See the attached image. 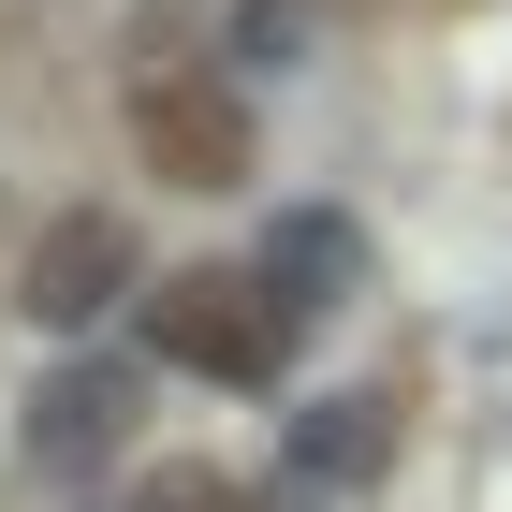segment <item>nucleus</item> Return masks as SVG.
I'll use <instances>...</instances> for the list:
<instances>
[{"label": "nucleus", "instance_id": "obj_2", "mask_svg": "<svg viewBox=\"0 0 512 512\" xmlns=\"http://www.w3.org/2000/svg\"><path fill=\"white\" fill-rule=\"evenodd\" d=\"M132 161H147L161 191H249V103L220 74H205V59H132Z\"/></svg>", "mask_w": 512, "mask_h": 512}, {"label": "nucleus", "instance_id": "obj_7", "mask_svg": "<svg viewBox=\"0 0 512 512\" xmlns=\"http://www.w3.org/2000/svg\"><path fill=\"white\" fill-rule=\"evenodd\" d=\"M103 512H264V498H249L235 469H191V454H176V469H147V483H118V498H103Z\"/></svg>", "mask_w": 512, "mask_h": 512}, {"label": "nucleus", "instance_id": "obj_6", "mask_svg": "<svg viewBox=\"0 0 512 512\" xmlns=\"http://www.w3.org/2000/svg\"><path fill=\"white\" fill-rule=\"evenodd\" d=\"M337 278H352V235H337V220H293V235L264 249V293H278L293 322H308V308H337Z\"/></svg>", "mask_w": 512, "mask_h": 512}, {"label": "nucleus", "instance_id": "obj_1", "mask_svg": "<svg viewBox=\"0 0 512 512\" xmlns=\"http://www.w3.org/2000/svg\"><path fill=\"white\" fill-rule=\"evenodd\" d=\"M293 337H308V322L264 293V264H176L147 293V352L191 366V381H278Z\"/></svg>", "mask_w": 512, "mask_h": 512}, {"label": "nucleus", "instance_id": "obj_3", "mask_svg": "<svg viewBox=\"0 0 512 512\" xmlns=\"http://www.w3.org/2000/svg\"><path fill=\"white\" fill-rule=\"evenodd\" d=\"M15 293H30V322H103L118 293H147V264H132V220L118 205H59V220H30V264H15Z\"/></svg>", "mask_w": 512, "mask_h": 512}, {"label": "nucleus", "instance_id": "obj_4", "mask_svg": "<svg viewBox=\"0 0 512 512\" xmlns=\"http://www.w3.org/2000/svg\"><path fill=\"white\" fill-rule=\"evenodd\" d=\"M395 469V395H322L308 425H293V498H352V483H381Z\"/></svg>", "mask_w": 512, "mask_h": 512}, {"label": "nucleus", "instance_id": "obj_5", "mask_svg": "<svg viewBox=\"0 0 512 512\" xmlns=\"http://www.w3.org/2000/svg\"><path fill=\"white\" fill-rule=\"evenodd\" d=\"M132 366H74V381H44V410H30V469H103L132 439Z\"/></svg>", "mask_w": 512, "mask_h": 512}]
</instances>
